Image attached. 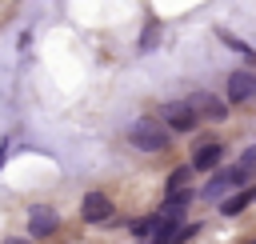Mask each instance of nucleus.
<instances>
[{
    "mask_svg": "<svg viewBox=\"0 0 256 244\" xmlns=\"http://www.w3.org/2000/svg\"><path fill=\"white\" fill-rule=\"evenodd\" d=\"M128 144H132L136 152H144V156L164 152V148H168V128H164L160 120L140 116V120H132V124H128Z\"/></svg>",
    "mask_w": 256,
    "mask_h": 244,
    "instance_id": "obj_1",
    "label": "nucleus"
},
{
    "mask_svg": "<svg viewBox=\"0 0 256 244\" xmlns=\"http://www.w3.org/2000/svg\"><path fill=\"white\" fill-rule=\"evenodd\" d=\"M160 124L172 128V132H196L200 112L192 108V100H168V104L160 108Z\"/></svg>",
    "mask_w": 256,
    "mask_h": 244,
    "instance_id": "obj_2",
    "label": "nucleus"
},
{
    "mask_svg": "<svg viewBox=\"0 0 256 244\" xmlns=\"http://www.w3.org/2000/svg\"><path fill=\"white\" fill-rule=\"evenodd\" d=\"M112 200L100 192V188H92V192H84V200H80V220L84 224H108L112 220Z\"/></svg>",
    "mask_w": 256,
    "mask_h": 244,
    "instance_id": "obj_3",
    "label": "nucleus"
},
{
    "mask_svg": "<svg viewBox=\"0 0 256 244\" xmlns=\"http://www.w3.org/2000/svg\"><path fill=\"white\" fill-rule=\"evenodd\" d=\"M248 180V172L236 164V168H216L212 176H208V188H204V196L208 200H224L228 196V188H236V184H244Z\"/></svg>",
    "mask_w": 256,
    "mask_h": 244,
    "instance_id": "obj_4",
    "label": "nucleus"
},
{
    "mask_svg": "<svg viewBox=\"0 0 256 244\" xmlns=\"http://www.w3.org/2000/svg\"><path fill=\"white\" fill-rule=\"evenodd\" d=\"M188 176H192V168H176L172 176H168V192H164V208H180L184 212V204L192 200V188H188Z\"/></svg>",
    "mask_w": 256,
    "mask_h": 244,
    "instance_id": "obj_5",
    "label": "nucleus"
},
{
    "mask_svg": "<svg viewBox=\"0 0 256 244\" xmlns=\"http://www.w3.org/2000/svg\"><path fill=\"white\" fill-rule=\"evenodd\" d=\"M220 156H224V144H220V140H200L188 168H192V172H216V168H220Z\"/></svg>",
    "mask_w": 256,
    "mask_h": 244,
    "instance_id": "obj_6",
    "label": "nucleus"
},
{
    "mask_svg": "<svg viewBox=\"0 0 256 244\" xmlns=\"http://www.w3.org/2000/svg\"><path fill=\"white\" fill-rule=\"evenodd\" d=\"M252 96H256V72H248V68L228 72V100H232V104H244V100H252Z\"/></svg>",
    "mask_w": 256,
    "mask_h": 244,
    "instance_id": "obj_7",
    "label": "nucleus"
},
{
    "mask_svg": "<svg viewBox=\"0 0 256 244\" xmlns=\"http://www.w3.org/2000/svg\"><path fill=\"white\" fill-rule=\"evenodd\" d=\"M60 228V216H56V208H48V204H36L32 212H28V232L32 236H52Z\"/></svg>",
    "mask_w": 256,
    "mask_h": 244,
    "instance_id": "obj_8",
    "label": "nucleus"
},
{
    "mask_svg": "<svg viewBox=\"0 0 256 244\" xmlns=\"http://www.w3.org/2000/svg\"><path fill=\"white\" fill-rule=\"evenodd\" d=\"M192 108L200 112V120H204V116H212V120H220V116H224V104H220L216 96H204V92H196V96H192Z\"/></svg>",
    "mask_w": 256,
    "mask_h": 244,
    "instance_id": "obj_9",
    "label": "nucleus"
},
{
    "mask_svg": "<svg viewBox=\"0 0 256 244\" xmlns=\"http://www.w3.org/2000/svg\"><path fill=\"white\" fill-rule=\"evenodd\" d=\"M248 204H252V196H248V192H236V196H224V200H220V212H224V216H240Z\"/></svg>",
    "mask_w": 256,
    "mask_h": 244,
    "instance_id": "obj_10",
    "label": "nucleus"
},
{
    "mask_svg": "<svg viewBox=\"0 0 256 244\" xmlns=\"http://www.w3.org/2000/svg\"><path fill=\"white\" fill-rule=\"evenodd\" d=\"M132 232H136L140 240L156 236V232H160V212H156V216H144V220H136V224H132Z\"/></svg>",
    "mask_w": 256,
    "mask_h": 244,
    "instance_id": "obj_11",
    "label": "nucleus"
},
{
    "mask_svg": "<svg viewBox=\"0 0 256 244\" xmlns=\"http://www.w3.org/2000/svg\"><path fill=\"white\" fill-rule=\"evenodd\" d=\"M216 36H220V40H224V44H228L232 52H240V56H248V60H256V48H252V44H244V40H236V36H232V32H224V28H220Z\"/></svg>",
    "mask_w": 256,
    "mask_h": 244,
    "instance_id": "obj_12",
    "label": "nucleus"
},
{
    "mask_svg": "<svg viewBox=\"0 0 256 244\" xmlns=\"http://www.w3.org/2000/svg\"><path fill=\"white\" fill-rule=\"evenodd\" d=\"M156 36H160V32H156V24H148V28L140 32V40H136V48H140V52H148V48H156Z\"/></svg>",
    "mask_w": 256,
    "mask_h": 244,
    "instance_id": "obj_13",
    "label": "nucleus"
},
{
    "mask_svg": "<svg viewBox=\"0 0 256 244\" xmlns=\"http://www.w3.org/2000/svg\"><path fill=\"white\" fill-rule=\"evenodd\" d=\"M4 152H8V140H0V164H4Z\"/></svg>",
    "mask_w": 256,
    "mask_h": 244,
    "instance_id": "obj_14",
    "label": "nucleus"
},
{
    "mask_svg": "<svg viewBox=\"0 0 256 244\" xmlns=\"http://www.w3.org/2000/svg\"><path fill=\"white\" fill-rule=\"evenodd\" d=\"M4 244H28V240H16V236H12V240H4Z\"/></svg>",
    "mask_w": 256,
    "mask_h": 244,
    "instance_id": "obj_15",
    "label": "nucleus"
},
{
    "mask_svg": "<svg viewBox=\"0 0 256 244\" xmlns=\"http://www.w3.org/2000/svg\"><path fill=\"white\" fill-rule=\"evenodd\" d=\"M248 196H252V200H256V188H248Z\"/></svg>",
    "mask_w": 256,
    "mask_h": 244,
    "instance_id": "obj_16",
    "label": "nucleus"
},
{
    "mask_svg": "<svg viewBox=\"0 0 256 244\" xmlns=\"http://www.w3.org/2000/svg\"><path fill=\"white\" fill-rule=\"evenodd\" d=\"M244 244H256V240H244Z\"/></svg>",
    "mask_w": 256,
    "mask_h": 244,
    "instance_id": "obj_17",
    "label": "nucleus"
},
{
    "mask_svg": "<svg viewBox=\"0 0 256 244\" xmlns=\"http://www.w3.org/2000/svg\"><path fill=\"white\" fill-rule=\"evenodd\" d=\"M140 244H148V240H140Z\"/></svg>",
    "mask_w": 256,
    "mask_h": 244,
    "instance_id": "obj_18",
    "label": "nucleus"
}]
</instances>
